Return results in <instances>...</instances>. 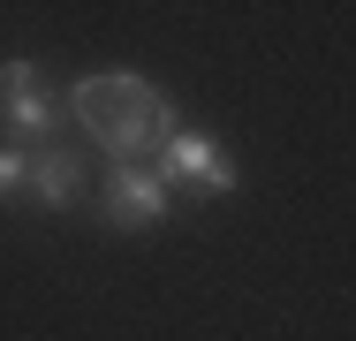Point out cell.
Returning a JSON list of instances; mask_svg holds the SVG:
<instances>
[{
	"label": "cell",
	"instance_id": "cell-1",
	"mask_svg": "<svg viewBox=\"0 0 356 341\" xmlns=\"http://www.w3.org/2000/svg\"><path fill=\"white\" fill-rule=\"evenodd\" d=\"M69 114L83 122V136H91L106 159H137V167L182 129L175 99H167L152 76H137V68H99V76H83L69 91Z\"/></svg>",
	"mask_w": 356,
	"mask_h": 341
},
{
	"label": "cell",
	"instance_id": "cell-2",
	"mask_svg": "<svg viewBox=\"0 0 356 341\" xmlns=\"http://www.w3.org/2000/svg\"><path fill=\"white\" fill-rule=\"evenodd\" d=\"M69 122V91L46 84L38 61H0V136L8 144H54Z\"/></svg>",
	"mask_w": 356,
	"mask_h": 341
},
{
	"label": "cell",
	"instance_id": "cell-3",
	"mask_svg": "<svg viewBox=\"0 0 356 341\" xmlns=\"http://www.w3.org/2000/svg\"><path fill=\"white\" fill-rule=\"evenodd\" d=\"M144 167H152L167 190H190V198H235V190H243V167H235L227 144L205 136V129H175Z\"/></svg>",
	"mask_w": 356,
	"mask_h": 341
},
{
	"label": "cell",
	"instance_id": "cell-4",
	"mask_svg": "<svg viewBox=\"0 0 356 341\" xmlns=\"http://www.w3.org/2000/svg\"><path fill=\"white\" fill-rule=\"evenodd\" d=\"M167 182L137 167V159H106V175H99V220L114 228V235H152L159 220H167Z\"/></svg>",
	"mask_w": 356,
	"mask_h": 341
},
{
	"label": "cell",
	"instance_id": "cell-5",
	"mask_svg": "<svg viewBox=\"0 0 356 341\" xmlns=\"http://www.w3.org/2000/svg\"><path fill=\"white\" fill-rule=\"evenodd\" d=\"M23 190L38 212H69L83 198V152H69L61 136L54 144H31V175H23Z\"/></svg>",
	"mask_w": 356,
	"mask_h": 341
},
{
	"label": "cell",
	"instance_id": "cell-6",
	"mask_svg": "<svg viewBox=\"0 0 356 341\" xmlns=\"http://www.w3.org/2000/svg\"><path fill=\"white\" fill-rule=\"evenodd\" d=\"M31 175V144H0V198H15Z\"/></svg>",
	"mask_w": 356,
	"mask_h": 341
}]
</instances>
